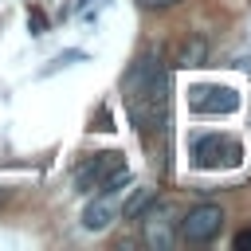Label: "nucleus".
Masks as SVG:
<instances>
[{
    "mask_svg": "<svg viewBox=\"0 0 251 251\" xmlns=\"http://www.w3.org/2000/svg\"><path fill=\"white\" fill-rule=\"evenodd\" d=\"M220 227H224V208L220 204H196V208H188L184 220H176V231L188 243H208V239L220 235Z\"/></svg>",
    "mask_w": 251,
    "mask_h": 251,
    "instance_id": "1",
    "label": "nucleus"
},
{
    "mask_svg": "<svg viewBox=\"0 0 251 251\" xmlns=\"http://www.w3.org/2000/svg\"><path fill=\"white\" fill-rule=\"evenodd\" d=\"M137 220L145 224V243H149V247H169V243L176 239V216H173V208H161V212H157V208L149 204Z\"/></svg>",
    "mask_w": 251,
    "mask_h": 251,
    "instance_id": "2",
    "label": "nucleus"
},
{
    "mask_svg": "<svg viewBox=\"0 0 251 251\" xmlns=\"http://www.w3.org/2000/svg\"><path fill=\"white\" fill-rule=\"evenodd\" d=\"M114 165H118V153H94L90 161H82V165L75 169V184H78V192H90Z\"/></svg>",
    "mask_w": 251,
    "mask_h": 251,
    "instance_id": "3",
    "label": "nucleus"
},
{
    "mask_svg": "<svg viewBox=\"0 0 251 251\" xmlns=\"http://www.w3.org/2000/svg\"><path fill=\"white\" fill-rule=\"evenodd\" d=\"M192 110L216 114V110H235V94L227 86H196L192 90Z\"/></svg>",
    "mask_w": 251,
    "mask_h": 251,
    "instance_id": "4",
    "label": "nucleus"
},
{
    "mask_svg": "<svg viewBox=\"0 0 251 251\" xmlns=\"http://www.w3.org/2000/svg\"><path fill=\"white\" fill-rule=\"evenodd\" d=\"M192 153H196V161H200L204 169H216V165L224 161L220 153H235V145H231V141H224L220 133H208V137H200V141L192 145Z\"/></svg>",
    "mask_w": 251,
    "mask_h": 251,
    "instance_id": "5",
    "label": "nucleus"
},
{
    "mask_svg": "<svg viewBox=\"0 0 251 251\" xmlns=\"http://www.w3.org/2000/svg\"><path fill=\"white\" fill-rule=\"evenodd\" d=\"M114 224V204H110V196L102 192L98 200H90L86 208H82V227L86 231H106Z\"/></svg>",
    "mask_w": 251,
    "mask_h": 251,
    "instance_id": "6",
    "label": "nucleus"
},
{
    "mask_svg": "<svg viewBox=\"0 0 251 251\" xmlns=\"http://www.w3.org/2000/svg\"><path fill=\"white\" fill-rule=\"evenodd\" d=\"M176 63H180V67H204V63H208V43H204V35L184 39V43H180Z\"/></svg>",
    "mask_w": 251,
    "mask_h": 251,
    "instance_id": "7",
    "label": "nucleus"
},
{
    "mask_svg": "<svg viewBox=\"0 0 251 251\" xmlns=\"http://www.w3.org/2000/svg\"><path fill=\"white\" fill-rule=\"evenodd\" d=\"M149 204H157V188H133L129 200H126V208H122V216H126V220H137Z\"/></svg>",
    "mask_w": 251,
    "mask_h": 251,
    "instance_id": "8",
    "label": "nucleus"
},
{
    "mask_svg": "<svg viewBox=\"0 0 251 251\" xmlns=\"http://www.w3.org/2000/svg\"><path fill=\"white\" fill-rule=\"evenodd\" d=\"M129 180H133V173H129V169L118 161V165H114V169H110V173L98 180V192H106V196H110V192H118V188H122V184H129Z\"/></svg>",
    "mask_w": 251,
    "mask_h": 251,
    "instance_id": "9",
    "label": "nucleus"
},
{
    "mask_svg": "<svg viewBox=\"0 0 251 251\" xmlns=\"http://www.w3.org/2000/svg\"><path fill=\"white\" fill-rule=\"evenodd\" d=\"M141 8H149V12H165V8H176L180 0H137Z\"/></svg>",
    "mask_w": 251,
    "mask_h": 251,
    "instance_id": "10",
    "label": "nucleus"
},
{
    "mask_svg": "<svg viewBox=\"0 0 251 251\" xmlns=\"http://www.w3.org/2000/svg\"><path fill=\"white\" fill-rule=\"evenodd\" d=\"M235 247H251V231H239L235 235Z\"/></svg>",
    "mask_w": 251,
    "mask_h": 251,
    "instance_id": "11",
    "label": "nucleus"
}]
</instances>
